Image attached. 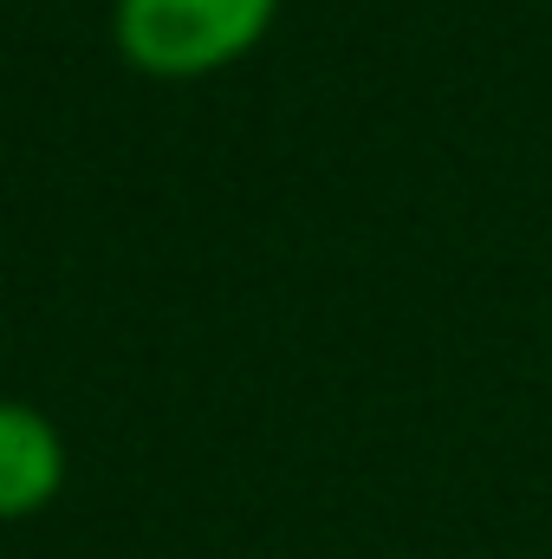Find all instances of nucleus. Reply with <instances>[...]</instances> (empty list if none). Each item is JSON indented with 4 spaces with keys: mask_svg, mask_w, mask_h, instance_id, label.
I'll use <instances>...</instances> for the list:
<instances>
[{
    "mask_svg": "<svg viewBox=\"0 0 552 559\" xmlns=\"http://www.w3.org/2000/svg\"><path fill=\"white\" fill-rule=\"evenodd\" d=\"M72 455L39 404L0 397V521H33L65 495Z\"/></svg>",
    "mask_w": 552,
    "mask_h": 559,
    "instance_id": "obj_2",
    "label": "nucleus"
},
{
    "mask_svg": "<svg viewBox=\"0 0 552 559\" xmlns=\"http://www.w3.org/2000/svg\"><path fill=\"white\" fill-rule=\"evenodd\" d=\"M279 20V0H111L118 59L143 79H208L241 66Z\"/></svg>",
    "mask_w": 552,
    "mask_h": 559,
    "instance_id": "obj_1",
    "label": "nucleus"
}]
</instances>
